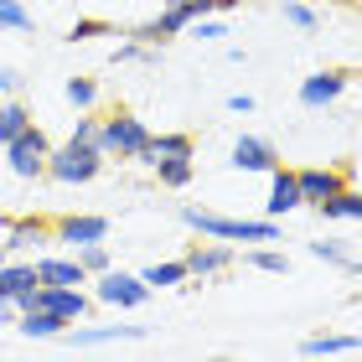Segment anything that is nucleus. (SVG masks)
<instances>
[{
	"mask_svg": "<svg viewBox=\"0 0 362 362\" xmlns=\"http://www.w3.org/2000/svg\"><path fill=\"white\" fill-rule=\"evenodd\" d=\"M181 223L218 243H279L285 238V223H274V218H223L212 207H181Z\"/></svg>",
	"mask_w": 362,
	"mask_h": 362,
	"instance_id": "obj_1",
	"label": "nucleus"
},
{
	"mask_svg": "<svg viewBox=\"0 0 362 362\" xmlns=\"http://www.w3.org/2000/svg\"><path fill=\"white\" fill-rule=\"evenodd\" d=\"M145 145H151V124L129 109H114L98 119V151L114 156V160H140Z\"/></svg>",
	"mask_w": 362,
	"mask_h": 362,
	"instance_id": "obj_2",
	"label": "nucleus"
},
{
	"mask_svg": "<svg viewBox=\"0 0 362 362\" xmlns=\"http://www.w3.org/2000/svg\"><path fill=\"white\" fill-rule=\"evenodd\" d=\"M0 166H6L11 176H21V181H37V176H47V156H52V140H47V129H37V124H26L21 135H11L6 145H0Z\"/></svg>",
	"mask_w": 362,
	"mask_h": 362,
	"instance_id": "obj_3",
	"label": "nucleus"
},
{
	"mask_svg": "<svg viewBox=\"0 0 362 362\" xmlns=\"http://www.w3.org/2000/svg\"><path fill=\"white\" fill-rule=\"evenodd\" d=\"M104 151L98 145H52V156H47V176L62 181V187H88V181L104 171Z\"/></svg>",
	"mask_w": 362,
	"mask_h": 362,
	"instance_id": "obj_4",
	"label": "nucleus"
},
{
	"mask_svg": "<svg viewBox=\"0 0 362 362\" xmlns=\"http://www.w3.org/2000/svg\"><path fill=\"white\" fill-rule=\"evenodd\" d=\"M88 285H93V300L109 305V310H140L145 300H151V285H145L135 269H119V264H109L104 274H93Z\"/></svg>",
	"mask_w": 362,
	"mask_h": 362,
	"instance_id": "obj_5",
	"label": "nucleus"
},
{
	"mask_svg": "<svg viewBox=\"0 0 362 362\" xmlns=\"http://www.w3.org/2000/svg\"><path fill=\"white\" fill-rule=\"evenodd\" d=\"M21 305H42V310H52V316H62V321L73 326V321H83L88 310H93V295L83 285H37Z\"/></svg>",
	"mask_w": 362,
	"mask_h": 362,
	"instance_id": "obj_6",
	"label": "nucleus"
},
{
	"mask_svg": "<svg viewBox=\"0 0 362 362\" xmlns=\"http://www.w3.org/2000/svg\"><path fill=\"white\" fill-rule=\"evenodd\" d=\"M228 166L243 171V176H269L279 166V151H274V140H264V135H238L233 151H228Z\"/></svg>",
	"mask_w": 362,
	"mask_h": 362,
	"instance_id": "obj_7",
	"label": "nucleus"
},
{
	"mask_svg": "<svg viewBox=\"0 0 362 362\" xmlns=\"http://www.w3.org/2000/svg\"><path fill=\"white\" fill-rule=\"evenodd\" d=\"M181 264H187V274H192V279H212V274L233 269V264H238V254H233V243L207 238V243H192V249L181 254Z\"/></svg>",
	"mask_w": 362,
	"mask_h": 362,
	"instance_id": "obj_8",
	"label": "nucleus"
},
{
	"mask_svg": "<svg viewBox=\"0 0 362 362\" xmlns=\"http://www.w3.org/2000/svg\"><path fill=\"white\" fill-rule=\"evenodd\" d=\"M347 83H352V73H341V68H321V73L300 78V109H332L347 93Z\"/></svg>",
	"mask_w": 362,
	"mask_h": 362,
	"instance_id": "obj_9",
	"label": "nucleus"
},
{
	"mask_svg": "<svg viewBox=\"0 0 362 362\" xmlns=\"http://www.w3.org/2000/svg\"><path fill=\"white\" fill-rule=\"evenodd\" d=\"M52 238L57 243H109V218H98V212H73V218H57L52 223Z\"/></svg>",
	"mask_w": 362,
	"mask_h": 362,
	"instance_id": "obj_10",
	"label": "nucleus"
},
{
	"mask_svg": "<svg viewBox=\"0 0 362 362\" xmlns=\"http://www.w3.org/2000/svg\"><path fill=\"white\" fill-rule=\"evenodd\" d=\"M300 207H305V202H300V181H295V171L274 166V171H269V202H264V218L285 223L290 212H300Z\"/></svg>",
	"mask_w": 362,
	"mask_h": 362,
	"instance_id": "obj_11",
	"label": "nucleus"
},
{
	"mask_svg": "<svg viewBox=\"0 0 362 362\" xmlns=\"http://www.w3.org/2000/svg\"><path fill=\"white\" fill-rule=\"evenodd\" d=\"M295 181H300V202L316 207V202H326V197H337L352 176L337 171V166H305V171H295Z\"/></svg>",
	"mask_w": 362,
	"mask_h": 362,
	"instance_id": "obj_12",
	"label": "nucleus"
},
{
	"mask_svg": "<svg viewBox=\"0 0 362 362\" xmlns=\"http://www.w3.org/2000/svg\"><path fill=\"white\" fill-rule=\"evenodd\" d=\"M31 269H37V285H88V274L73 254H37Z\"/></svg>",
	"mask_w": 362,
	"mask_h": 362,
	"instance_id": "obj_13",
	"label": "nucleus"
},
{
	"mask_svg": "<svg viewBox=\"0 0 362 362\" xmlns=\"http://www.w3.org/2000/svg\"><path fill=\"white\" fill-rule=\"evenodd\" d=\"M68 347H109V341H135V337H145L140 326H68Z\"/></svg>",
	"mask_w": 362,
	"mask_h": 362,
	"instance_id": "obj_14",
	"label": "nucleus"
},
{
	"mask_svg": "<svg viewBox=\"0 0 362 362\" xmlns=\"http://www.w3.org/2000/svg\"><path fill=\"white\" fill-rule=\"evenodd\" d=\"M16 332H21L26 341H52L68 332V321L52 316V310H42V305H21V316H16Z\"/></svg>",
	"mask_w": 362,
	"mask_h": 362,
	"instance_id": "obj_15",
	"label": "nucleus"
},
{
	"mask_svg": "<svg viewBox=\"0 0 362 362\" xmlns=\"http://www.w3.org/2000/svg\"><path fill=\"white\" fill-rule=\"evenodd\" d=\"M0 228H6V249L11 254L37 249V243H52V223H47V218H11V223H0Z\"/></svg>",
	"mask_w": 362,
	"mask_h": 362,
	"instance_id": "obj_16",
	"label": "nucleus"
},
{
	"mask_svg": "<svg viewBox=\"0 0 362 362\" xmlns=\"http://www.w3.org/2000/svg\"><path fill=\"white\" fill-rule=\"evenodd\" d=\"M316 212H321L326 223H357V218H362V192H357L352 181H347V187H341L337 197H326V202H316Z\"/></svg>",
	"mask_w": 362,
	"mask_h": 362,
	"instance_id": "obj_17",
	"label": "nucleus"
},
{
	"mask_svg": "<svg viewBox=\"0 0 362 362\" xmlns=\"http://www.w3.org/2000/svg\"><path fill=\"white\" fill-rule=\"evenodd\" d=\"M31 290H37V269H31L26 259H6V264H0V295H11V300H26Z\"/></svg>",
	"mask_w": 362,
	"mask_h": 362,
	"instance_id": "obj_18",
	"label": "nucleus"
},
{
	"mask_svg": "<svg viewBox=\"0 0 362 362\" xmlns=\"http://www.w3.org/2000/svg\"><path fill=\"white\" fill-rule=\"evenodd\" d=\"M192 151H197V145H192V135H181V129H166V135L151 129V145H145L140 166H156V160H166V156H192Z\"/></svg>",
	"mask_w": 362,
	"mask_h": 362,
	"instance_id": "obj_19",
	"label": "nucleus"
},
{
	"mask_svg": "<svg viewBox=\"0 0 362 362\" xmlns=\"http://www.w3.org/2000/svg\"><path fill=\"white\" fill-rule=\"evenodd\" d=\"M140 279H145V285H151V295L156 290H176V285H187V264H181V259H160V264H145L140 269Z\"/></svg>",
	"mask_w": 362,
	"mask_h": 362,
	"instance_id": "obj_20",
	"label": "nucleus"
},
{
	"mask_svg": "<svg viewBox=\"0 0 362 362\" xmlns=\"http://www.w3.org/2000/svg\"><path fill=\"white\" fill-rule=\"evenodd\" d=\"M357 347H362L357 332H341V337H305V341H300L305 357H352Z\"/></svg>",
	"mask_w": 362,
	"mask_h": 362,
	"instance_id": "obj_21",
	"label": "nucleus"
},
{
	"mask_svg": "<svg viewBox=\"0 0 362 362\" xmlns=\"http://www.w3.org/2000/svg\"><path fill=\"white\" fill-rule=\"evenodd\" d=\"M305 249H310V259H321V264H337V269H347L352 279L362 274L357 254H352V249H341V243H332V238H316V243H305Z\"/></svg>",
	"mask_w": 362,
	"mask_h": 362,
	"instance_id": "obj_22",
	"label": "nucleus"
},
{
	"mask_svg": "<svg viewBox=\"0 0 362 362\" xmlns=\"http://www.w3.org/2000/svg\"><path fill=\"white\" fill-rule=\"evenodd\" d=\"M151 171L160 176V187H171V192H181V187H192V176H197V166H192V156H166V160H156Z\"/></svg>",
	"mask_w": 362,
	"mask_h": 362,
	"instance_id": "obj_23",
	"label": "nucleus"
},
{
	"mask_svg": "<svg viewBox=\"0 0 362 362\" xmlns=\"http://www.w3.org/2000/svg\"><path fill=\"white\" fill-rule=\"evenodd\" d=\"M26 124H31V114H26L21 98H0V145H6L11 135H21Z\"/></svg>",
	"mask_w": 362,
	"mask_h": 362,
	"instance_id": "obj_24",
	"label": "nucleus"
},
{
	"mask_svg": "<svg viewBox=\"0 0 362 362\" xmlns=\"http://www.w3.org/2000/svg\"><path fill=\"white\" fill-rule=\"evenodd\" d=\"M73 259L83 264V274L93 279V274H104L109 264H114V254H109V243H78L73 249Z\"/></svg>",
	"mask_w": 362,
	"mask_h": 362,
	"instance_id": "obj_25",
	"label": "nucleus"
},
{
	"mask_svg": "<svg viewBox=\"0 0 362 362\" xmlns=\"http://www.w3.org/2000/svg\"><path fill=\"white\" fill-rule=\"evenodd\" d=\"M62 98H68L78 114H83V109H98V83H93V78H68V83H62Z\"/></svg>",
	"mask_w": 362,
	"mask_h": 362,
	"instance_id": "obj_26",
	"label": "nucleus"
},
{
	"mask_svg": "<svg viewBox=\"0 0 362 362\" xmlns=\"http://www.w3.org/2000/svg\"><path fill=\"white\" fill-rule=\"evenodd\" d=\"M243 264L259 269V274H290V254H279V249H249V254H243Z\"/></svg>",
	"mask_w": 362,
	"mask_h": 362,
	"instance_id": "obj_27",
	"label": "nucleus"
},
{
	"mask_svg": "<svg viewBox=\"0 0 362 362\" xmlns=\"http://www.w3.org/2000/svg\"><path fill=\"white\" fill-rule=\"evenodd\" d=\"M181 37H197V42H223L228 37V16H197V21L181 31Z\"/></svg>",
	"mask_w": 362,
	"mask_h": 362,
	"instance_id": "obj_28",
	"label": "nucleus"
},
{
	"mask_svg": "<svg viewBox=\"0 0 362 362\" xmlns=\"http://www.w3.org/2000/svg\"><path fill=\"white\" fill-rule=\"evenodd\" d=\"M279 16H285V21L295 26V31H316L321 26V16L305 6V0H279Z\"/></svg>",
	"mask_w": 362,
	"mask_h": 362,
	"instance_id": "obj_29",
	"label": "nucleus"
},
{
	"mask_svg": "<svg viewBox=\"0 0 362 362\" xmlns=\"http://www.w3.org/2000/svg\"><path fill=\"white\" fill-rule=\"evenodd\" d=\"M37 21H31V11L21 6V0H0V31H31Z\"/></svg>",
	"mask_w": 362,
	"mask_h": 362,
	"instance_id": "obj_30",
	"label": "nucleus"
},
{
	"mask_svg": "<svg viewBox=\"0 0 362 362\" xmlns=\"http://www.w3.org/2000/svg\"><path fill=\"white\" fill-rule=\"evenodd\" d=\"M73 145H98V114L93 109H83V114H78V119H73V135H68Z\"/></svg>",
	"mask_w": 362,
	"mask_h": 362,
	"instance_id": "obj_31",
	"label": "nucleus"
},
{
	"mask_svg": "<svg viewBox=\"0 0 362 362\" xmlns=\"http://www.w3.org/2000/svg\"><path fill=\"white\" fill-rule=\"evenodd\" d=\"M93 37H114V26H109V21H93V16H88V21H78V26L68 31V42H93Z\"/></svg>",
	"mask_w": 362,
	"mask_h": 362,
	"instance_id": "obj_32",
	"label": "nucleus"
},
{
	"mask_svg": "<svg viewBox=\"0 0 362 362\" xmlns=\"http://www.w3.org/2000/svg\"><path fill=\"white\" fill-rule=\"evenodd\" d=\"M21 93V73L16 68H0V98H16Z\"/></svg>",
	"mask_w": 362,
	"mask_h": 362,
	"instance_id": "obj_33",
	"label": "nucleus"
},
{
	"mask_svg": "<svg viewBox=\"0 0 362 362\" xmlns=\"http://www.w3.org/2000/svg\"><path fill=\"white\" fill-rule=\"evenodd\" d=\"M254 93H228V114H254Z\"/></svg>",
	"mask_w": 362,
	"mask_h": 362,
	"instance_id": "obj_34",
	"label": "nucleus"
},
{
	"mask_svg": "<svg viewBox=\"0 0 362 362\" xmlns=\"http://www.w3.org/2000/svg\"><path fill=\"white\" fill-rule=\"evenodd\" d=\"M21 316V300H11V295H0V326H16Z\"/></svg>",
	"mask_w": 362,
	"mask_h": 362,
	"instance_id": "obj_35",
	"label": "nucleus"
},
{
	"mask_svg": "<svg viewBox=\"0 0 362 362\" xmlns=\"http://www.w3.org/2000/svg\"><path fill=\"white\" fill-rule=\"evenodd\" d=\"M6 259H11V249H6V243H0V264H6Z\"/></svg>",
	"mask_w": 362,
	"mask_h": 362,
	"instance_id": "obj_36",
	"label": "nucleus"
},
{
	"mask_svg": "<svg viewBox=\"0 0 362 362\" xmlns=\"http://www.w3.org/2000/svg\"><path fill=\"white\" fill-rule=\"evenodd\" d=\"M341 6H352V0H341Z\"/></svg>",
	"mask_w": 362,
	"mask_h": 362,
	"instance_id": "obj_37",
	"label": "nucleus"
}]
</instances>
